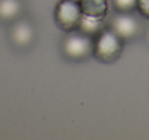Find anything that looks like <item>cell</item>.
Masks as SVG:
<instances>
[{
    "label": "cell",
    "mask_w": 149,
    "mask_h": 140,
    "mask_svg": "<svg viewBox=\"0 0 149 140\" xmlns=\"http://www.w3.org/2000/svg\"><path fill=\"white\" fill-rule=\"evenodd\" d=\"M124 40L113 30H103L93 44V55L102 62H113L121 56Z\"/></svg>",
    "instance_id": "1"
},
{
    "label": "cell",
    "mask_w": 149,
    "mask_h": 140,
    "mask_svg": "<svg viewBox=\"0 0 149 140\" xmlns=\"http://www.w3.org/2000/svg\"><path fill=\"white\" fill-rule=\"evenodd\" d=\"M82 17L81 7L74 0H61L55 9V21L57 25L66 32H72L78 28Z\"/></svg>",
    "instance_id": "2"
},
{
    "label": "cell",
    "mask_w": 149,
    "mask_h": 140,
    "mask_svg": "<svg viewBox=\"0 0 149 140\" xmlns=\"http://www.w3.org/2000/svg\"><path fill=\"white\" fill-rule=\"evenodd\" d=\"M93 42L91 36L86 34H72L63 42V51L69 59L80 60L87 58L93 53Z\"/></svg>",
    "instance_id": "3"
},
{
    "label": "cell",
    "mask_w": 149,
    "mask_h": 140,
    "mask_svg": "<svg viewBox=\"0 0 149 140\" xmlns=\"http://www.w3.org/2000/svg\"><path fill=\"white\" fill-rule=\"evenodd\" d=\"M111 30H113L121 38L132 40L138 35L140 24L135 17L130 13L120 12L111 22Z\"/></svg>",
    "instance_id": "4"
},
{
    "label": "cell",
    "mask_w": 149,
    "mask_h": 140,
    "mask_svg": "<svg viewBox=\"0 0 149 140\" xmlns=\"http://www.w3.org/2000/svg\"><path fill=\"white\" fill-rule=\"evenodd\" d=\"M80 7L82 14L103 20L109 11L107 0H80Z\"/></svg>",
    "instance_id": "5"
},
{
    "label": "cell",
    "mask_w": 149,
    "mask_h": 140,
    "mask_svg": "<svg viewBox=\"0 0 149 140\" xmlns=\"http://www.w3.org/2000/svg\"><path fill=\"white\" fill-rule=\"evenodd\" d=\"M33 28L31 24L21 21L14 24V26L11 30V37L18 46H26L33 40Z\"/></svg>",
    "instance_id": "6"
},
{
    "label": "cell",
    "mask_w": 149,
    "mask_h": 140,
    "mask_svg": "<svg viewBox=\"0 0 149 140\" xmlns=\"http://www.w3.org/2000/svg\"><path fill=\"white\" fill-rule=\"evenodd\" d=\"M102 24L103 20L82 14L79 25H78V30L82 34H86L88 36H92V35H97L102 31Z\"/></svg>",
    "instance_id": "7"
},
{
    "label": "cell",
    "mask_w": 149,
    "mask_h": 140,
    "mask_svg": "<svg viewBox=\"0 0 149 140\" xmlns=\"http://www.w3.org/2000/svg\"><path fill=\"white\" fill-rule=\"evenodd\" d=\"M21 11L19 0H0V19L11 20L18 17Z\"/></svg>",
    "instance_id": "8"
},
{
    "label": "cell",
    "mask_w": 149,
    "mask_h": 140,
    "mask_svg": "<svg viewBox=\"0 0 149 140\" xmlns=\"http://www.w3.org/2000/svg\"><path fill=\"white\" fill-rule=\"evenodd\" d=\"M114 8L118 12L130 13L137 7V0H112Z\"/></svg>",
    "instance_id": "9"
},
{
    "label": "cell",
    "mask_w": 149,
    "mask_h": 140,
    "mask_svg": "<svg viewBox=\"0 0 149 140\" xmlns=\"http://www.w3.org/2000/svg\"><path fill=\"white\" fill-rule=\"evenodd\" d=\"M136 9L144 18L149 20V0H137Z\"/></svg>",
    "instance_id": "10"
},
{
    "label": "cell",
    "mask_w": 149,
    "mask_h": 140,
    "mask_svg": "<svg viewBox=\"0 0 149 140\" xmlns=\"http://www.w3.org/2000/svg\"><path fill=\"white\" fill-rule=\"evenodd\" d=\"M147 38H148V41H149V30H148V32H147Z\"/></svg>",
    "instance_id": "11"
},
{
    "label": "cell",
    "mask_w": 149,
    "mask_h": 140,
    "mask_svg": "<svg viewBox=\"0 0 149 140\" xmlns=\"http://www.w3.org/2000/svg\"><path fill=\"white\" fill-rule=\"evenodd\" d=\"M74 1H78V2H79V1H80V0H74Z\"/></svg>",
    "instance_id": "12"
}]
</instances>
